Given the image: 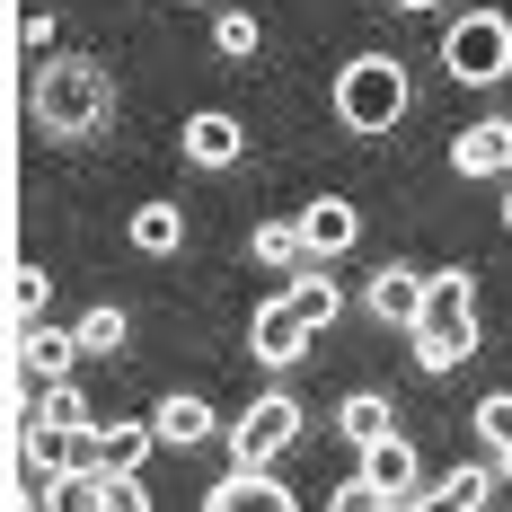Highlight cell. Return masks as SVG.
Segmentation results:
<instances>
[{
    "instance_id": "6da1fadb",
    "label": "cell",
    "mask_w": 512,
    "mask_h": 512,
    "mask_svg": "<svg viewBox=\"0 0 512 512\" xmlns=\"http://www.w3.org/2000/svg\"><path fill=\"white\" fill-rule=\"evenodd\" d=\"M106 115H115V80H106L98 53H62L36 71V124L45 133L80 142V133H106Z\"/></svg>"
},
{
    "instance_id": "7a4b0ae2",
    "label": "cell",
    "mask_w": 512,
    "mask_h": 512,
    "mask_svg": "<svg viewBox=\"0 0 512 512\" xmlns=\"http://www.w3.org/2000/svg\"><path fill=\"white\" fill-rule=\"evenodd\" d=\"M407 345L424 371H460L477 354V292H468V274H424V309H415Z\"/></svg>"
},
{
    "instance_id": "3957f363",
    "label": "cell",
    "mask_w": 512,
    "mask_h": 512,
    "mask_svg": "<svg viewBox=\"0 0 512 512\" xmlns=\"http://www.w3.org/2000/svg\"><path fill=\"white\" fill-rule=\"evenodd\" d=\"M336 115H345V133H389L398 115H407V71L389 62V53H362L336 71Z\"/></svg>"
},
{
    "instance_id": "277c9868",
    "label": "cell",
    "mask_w": 512,
    "mask_h": 512,
    "mask_svg": "<svg viewBox=\"0 0 512 512\" xmlns=\"http://www.w3.org/2000/svg\"><path fill=\"white\" fill-rule=\"evenodd\" d=\"M442 62H451V80H468V89H495V80L512 71V18L504 9H468V18H451Z\"/></svg>"
},
{
    "instance_id": "5b68a950",
    "label": "cell",
    "mask_w": 512,
    "mask_h": 512,
    "mask_svg": "<svg viewBox=\"0 0 512 512\" xmlns=\"http://www.w3.org/2000/svg\"><path fill=\"white\" fill-rule=\"evenodd\" d=\"M415 451L407 433H380V442H362V477L354 486H336V512H371V504H415Z\"/></svg>"
},
{
    "instance_id": "8992f818",
    "label": "cell",
    "mask_w": 512,
    "mask_h": 512,
    "mask_svg": "<svg viewBox=\"0 0 512 512\" xmlns=\"http://www.w3.org/2000/svg\"><path fill=\"white\" fill-rule=\"evenodd\" d=\"M292 442H301V407L274 389V398H256V407L239 415V433H230V460H239V468H274Z\"/></svg>"
},
{
    "instance_id": "52a82bcc",
    "label": "cell",
    "mask_w": 512,
    "mask_h": 512,
    "mask_svg": "<svg viewBox=\"0 0 512 512\" xmlns=\"http://www.w3.org/2000/svg\"><path fill=\"white\" fill-rule=\"evenodd\" d=\"M309 336H318V327L301 318V301H292V292H283V301H265V309L248 318V354H256V362H274V371H283V362H301V354H309Z\"/></svg>"
},
{
    "instance_id": "ba28073f",
    "label": "cell",
    "mask_w": 512,
    "mask_h": 512,
    "mask_svg": "<svg viewBox=\"0 0 512 512\" xmlns=\"http://www.w3.org/2000/svg\"><path fill=\"white\" fill-rule=\"evenodd\" d=\"M18 442L36 451L45 468H98V424H53V415H36V424H18Z\"/></svg>"
},
{
    "instance_id": "9c48e42d",
    "label": "cell",
    "mask_w": 512,
    "mask_h": 512,
    "mask_svg": "<svg viewBox=\"0 0 512 512\" xmlns=\"http://www.w3.org/2000/svg\"><path fill=\"white\" fill-rule=\"evenodd\" d=\"M451 168H460V177H512V124L504 115L460 124V133H451Z\"/></svg>"
},
{
    "instance_id": "30bf717a",
    "label": "cell",
    "mask_w": 512,
    "mask_h": 512,
    "mask_svg": "<svg viewBox=\"0 0 512 512\" xmlns=\"http://www.w3.org/2000/svg\"><path fill=\"white\" fill-rule=\"evenodd\" d=\"M239 151H248L239 115H221V106H204V115H186V159H195V168H239Z\"/></svg>"
},
{
    "instance_id": "8fae6325",
    "label": "cell",
    "mask_w": 512,
    "mask_h": 512,
    "mask_svg": "<svg viewBox=\"0 0 512 512\" xmlns=\"http://www.w3.org/2000/svg\"><path fill=\"white\" fill-rule=\"evenodd\" d=\"M301 239H309V256H345L362 239V212L345 204V195H309V212H301Z\"/></svg>"
},
{
    "instance_id": "7c38bea8",
    "label": "cell",
    "mask_w": 512,
    "mask_h": 512,
    "mask_svg": "<svg viewBox=\"0 0 512 512\" xmlns=\"http://www.w3.org/2000/svg\"><path fill=\"white\" fill-rule=\"evenodd\" d=\"M71 354H80V327H45V318H27V327H18V362H9V371H45V380H62Z\"/></svg>"
},
{
    "instance_id": "4fadbf2b",
    "label": "cell",
    "mask_w": 512,
    "mask_h": 512,
    "mask_svg": "<svg viewBox=\"0 0 512 512\" xmlns=\"http://www.w3.org/2000/svg\"><path fill=\"white\" fill-rule=\"evenodd\" d=\"M204 504H212V512H239V504H256V512H283V504H292V486H274V468H239V460H230V477L212 486Z\"/></svg>"
},
{
    "instance_id": "5bb4252c",
    "label": "cell",
    "mask_w": 512,
    "mask_h": 512,
    "mask_svg": "<svg viewBox=\"0 0 512 512\" xmlns=\"http://www.w3.org/2000/svg\"><path fill=\"white\" fill-rule=\"evenodd\" d=\"M151 433H159V442H177V451H195V442L221 433V415H212L204 398H186V389H177V398H159V407H151Z\"/></svg>"
},
{
    "instance_id": "9a60e30c",
    "label": "cell",
    "mask_w": 512,
    "mask_h": 512,
    "mask_svg": "<svg viewBox=\"0 0 512 512\" xmlns=\"http://www.w3.org/2000/svg\"><path fill=\"white\" fill-rule=\"evenodd\" d=\"M495 486H504V468H451V477L415 486V504H433V512H477Z\"/></svg>"
},
{
    "instance_id": "2e32d148",
    "label": "cell",
    "mask_w": 512,
    "mask_h": 512,
    "mask_svg": "<svg viewBox=\"0 0 512 512\" xmlns=\"http://www.w3.org/2000/svg\"><path fill=\"white\" fill-rule=\"evenodd\" d=\"M415 309H424V274L380 265V274H371V318H380V327H415Z\"/></svg>"
},
{
    "instance_id": "e0dca14e",
    "label": "cell",
    "mask_w": 512,
    "mask_h": 512,
    "mask_svg": "<svg viewBox=\"0 0 512 512\" xmlns=\"http://www.w3.org/2000/svg\"><path fill=\"white\" fill-rule=\"evenodd\" d=\"M151 424H98V468H115V477H142V460H151Z\"/></svg>"
},
{
    "instance_id": "ac0fdd59",
    "label": "cell",
    "mask_w": 512,
    "mask_h": 512,
    "mask_svg": "<svg viewBox=\"0 0 512 512\" xmlns=\"http://www.w3.org/2000/svg\"><path fill=\"white\" fill-rule=\"evenodd\" d=\"M336 424H345V442H380V433H398V407H389V389H362V398H345V415H336Z\"/></svg>"
},
{
    "instance_id": "d6986e66",
    "label": "cell",
    "mask_w": 512,
    "mask_h": 512,
    "mask_svg": "<svg viewBox=\"0 0 512 512\" xmlns=\"http://www.w3.org/2000/svg\"><path fill=\"white\" fill-rule=\"evenodd\" d=\"M177 239H186V212L177 204H142L133 212V248L142 256H177Z\"/></svg>"
},
{
    "instance_id": "ffe728a7",
    "label": "cell",
    "mask_w": 512,
    "mask_h": 512,
    "mask_svg": "<svg viewBox=\"0 0 512 512\" xmlns=\"http://www.w3.org/2000/svg\"><path fill=\"white\" fill-rule=\"evenodd\" d=\"M248 256H256V265H274V274H283V265H309V239H301V221H265V230L248 239Z\"/></svg>"
},
{
    "instance_id": "44dd1931",
    "label": "cell",
    "mask_w": 512,
    "mask_h": 512,
    "mask_svg": "<svg viewBox=\"0 0 512 512\" xmlns=\"http://www.w3.org/2000/svg\"><path fill=\"white\" fill-rule=\"evenodd\" d=\"M53 486H62V468H45L27 442H18V477H9V504H53Z\"/></svg>"
},
{
    "instance_id": "7402d4cb",
    "label": "cell",
    "mask_w": 512,
    "mask_h": 512,
    "mask_svg": "<svg viewBox=\"0 0 512 512\" xmlns=\"http://www.w3.org/2000/svg\"><path fill=\"white\" fill-rule=\"evenodd\" d=\"M292 301H301V318H309V327H336V309H345V292H336L327 274H301V283H292Z\"/></svg>"
},
{
    "instance_id": "603a6c76",
    "label": "cell",
    "mask_w": 512,
    "mask_h": 512,
    "mask_svg": "<svg viewBox=\"0 0 512 512\" xmlns=\"http://www.w3.org/2000/svg\"><path fill=\"white\" fill-rule=\"evenodd\" d=\"M45 274H36V265H18V274H9V318H18V327H27V318H45Z\"/></svg>"
},
{
    "instance_id": "cb8c5ba5",
    "label": "cell",
    "mask_w": 512,
    "mask_h": 512,
    "mask_svg": "<svg viewBox=\"0 0 512 512\" xmlns=\"http://www.w3.org/2000/svg\"><path fill=\"white\" fill-rule=\"evenodd\" d=\"M115 345H124V309H89V318H80V354H115Z\"/></svg>"
},
{
    "instance_id": "d4e9b609",
    "label": "cell",
    "mask_w": 512,
    "mask_h": 512,
    "mask_svg": "<svg viewBox=\"0 0 512 512\" xmlns=\"http://www.w3.org/2000/svg\"><path fill=\"white\" fill-rule=\"evenodd\" d=\"M36 415H53V424H106V415H89V398H80L71 380H45V407Z\"/></svg>"
},
{
    "instance_id": "484cf974",
    "label": "cell",
    "mask_w": 512,
    "mask_h": 512,
    "mask_svg": "<svg viewBox=\"0 0 512 512\" xmlns=\"http://www.w3.org/2000/svg\"><path fill=\"white\" fill-rule=\"evenodd\" d=\"M212 36H221V53H230V62H248V53H256V18H248V9H230Z\"/></svg>"
},
{
    "instance_id": "4316f807",
    "label": "cell",
    "mask_w": 512,
    "mask_h": 512,
    "mask_svg": "<svg viewBox=\"0 0 512 512\" xmlns=\"http://www.w3.org/2000/svg\"><path fill=\"white\" fill-rule=\"evenodd\" d=\"M477 433H486V451H504L512 442V398H486L477 407Z\"/></svg>"
},
{
    "instance_id": "83f0119b",
    "label": "cell",
    "mask_w": 512,
    "mask_h": 512,
    "mask_svg": "<svg viewBox=\"0 0 512 512\" xmlns=\"http://www.w3.org/2000/svg\"><path fill=\"white\" fill-rule=\"evenodd\" d=\"M495 468H504V486H512V442H504V451H495Z\"/></svg>"
},
{
    "instance_id": "f1b7e54d",
    "label": "cell",
    "mask_w": 512,
    "mask_h": 512,
    "mask_svg": "<svg viewBox=\"0 0 512 512\" xmlns=\"http://www.w3.org/2000/svg\"><path fill=\"white\" fill-rule=\"evenodd\" d=\"M398 9H433V0H398Z\"/></svg>"
},
{
    "instance_id": "f546056e",
    "label": "cell",
    "mask_w": 512,
    "mask_h": 512,
    "mask_svg": "<svg viewBox=\"0 0 512 512\" xmlns=\"http://www.w3.org/2000/svg\"><path fill=\"white\" fill-rule=\"evenodd\" d=\"M504 230H512V195H504Z\"/></svg>"
},
{
    "instance_id": "4dcf8cb0",
    "label": "cell",
    "mask_w": 512,
    "mask_h": 512,
    "mask_svg": "<svg viewBox=\"0 0 512 512\" xmlns=\"http://www.w3.org/2000/svg\"><path fill=\"white\" fill-rule=\"evenodd\" d=\"M195 9H204V0H195Z\"/></svg>"
}]
</instances>
